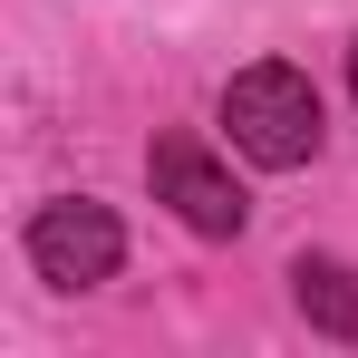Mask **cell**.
Listing matches in <instances>:
<instances>
[{
  "instance_id": "cell-1",
  "label": "cell",
  "mask_w": 358,
  "mask_h": 358,
  "mask_svg": "<svg viewBox=\"0 0 358 358\" xmlns=\"http://www.w3.org/2000/svg\"><path fill=\"white\" fill-rule=\"evenodd\" d=\"M223 126H233V155H252L262 175H291V165L320 155V87L300 68L262 59L223 87Z\"/></svg>"
},
{
  "instance_id": "cell-2",
  "label": "cell",
  "mask_w": 358,
  "mask_h": 358,
  "mask_svg": "<svg viewBox=\"0 0 358 358\" xmlns=\"http://www.w3.org/2000/svg\"><path fill=\"white\" fill-rule=\"evenodd\" d=\"M117 262H126V223L107 203L59 194V203L29 213V271H39L49 291H97V281H117Z\"/></svg>"
},
{
  "instance_id": "cell-3",
  "label": "cell",
  "mask_w": 358,
  "mask_h": 358,
  "mask_svg": "<svg viewBox=\"0 0 358 358\" xmlns=\"http://www.w3.org/2000/svg\"><path fill=\"white\" fill-rule=\"evenodd\" d=\"M145 175H155V203H175V223H184V233H203V242H233L242 223H252L242 184L223 175L194 136H165V145L145 155Z\"/></svg>"
},
{
  "instance_id": "cell-4",
  "label": "cell",
  "mask_w": 358,
  "mask_h": 358,
  "mask_svg": "<svg viewBox=\"0 0 358 358\" xmlns=\"http://www.w3.org/2000/svg\"><path fill=\"white\" fill-rule=\"evenodd\" d=\"M291 300L310 329H329V339H358V271L349 262H329V252H300L291 262Z\"/></svg>"
},
{
  "instance_id": "cell-5",
  "label": "cell",
  "mask_w": 358,
  "mask_h": 358,
  "mask_svg": "<svg viewBox=\"0 0 358 358\" xmlns=\"http://www.w3.org/2000/svg\"><path fill=\"white\" fill-rule=\"evenodd\" d=\"M349 87H358V49H349Z\"/></svg>"
}]
</instances>
